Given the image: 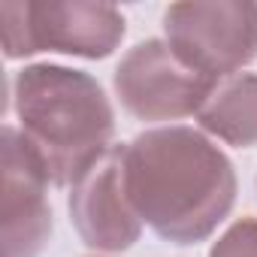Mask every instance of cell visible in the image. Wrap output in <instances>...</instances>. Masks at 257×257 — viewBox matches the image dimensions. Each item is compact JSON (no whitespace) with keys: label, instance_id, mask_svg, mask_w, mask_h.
I'll use <instances>...</instances> for the list:
<instances>
[{"label":"cell","instance_id":"1","mask_svg":"<svg viewBox=\"0 0 257 257\" xmlns=\"http://www.w3.org/2000/svg\"><path fill=\"white\" fill-rule=\"evenodd\" d=\"M127 194L164 242L209 239L236 203L233 161L194 127H155L124 146Z\"/></svg>","mask_w":257,"mask_h":257},{"label":"cell","instance_id":"2","mask_svg":"<svg viewBox=\"0 0 257 257\" xmlns=\"http://www.w3.org/2000/svg\"><path fill=\"white\" fill-rule=\"evenodd\" d=\"M19 131L43 161L55 188L73 185L112 149L115 109L85 70L31 64L13 76Z\"/></svg>","mask_w":257,"mask_h":257},{"label":"cell","instance_id":"3","mask_svg":"<svg viewBox=\"0 0 257 257\" xmlns=\"http://www.w3.org/2000/svg\"><path fill=\"white\" fill-rule=\"evenodd\" d=\"M0 19L4 55L10 61L31 58L37 52L100 61L109 58L127 34V22L118 7L91 0H7L0 7Z\"/></svg>","mask_w":257,"mask_h":257},{"label":"cell","instance_id":"4","mask_svg":"<svg viewBox=\"0 0 257 257\" xmlns=\"http://www.w3.org/2000/svg\"><path fill=\"white\" fill-rule=\"evenodd\" d=\"M170 49L212 82L239 76L257 58V4H173L164 10Z\"/></svg>","mask_w":257,"mask_h":257},{"label":"cell","instance_id":"5","mask_svg":"<svg viewBox=\"0 0 257 257\" xmlns=\"http://www.w3.org/2000/svg\"><path fill=\"white\" fill-rule=\"evenodd\" d=\"M121 106L140 121H179L197 115L218 82L191 70L167 40H143L112 73Z\"/></svg>","mask_w":257,"mask_h":257},{"label":"cell","instance_id":"6","mask_svg":"<svg viewBox=\"0 0 257 257\" xmlns=\"http://www.w3.org/2000/svg\"><path fill=\"white\" fill-rule=\"evenodd\" d=\"M70 221L79 239L106 254L127 251L143 233L124 182V146H112L70 185Z\"/></svg>","mask_w":257,"mask_h":257},{"label":"cell","instance_id":"7","mask_svg":"<svg viewBox=\"0 0 257 257\" xmlns=\"http://www.w3.org/2000/svg\"><path fill=\"white\" fill-rule=\"evenodd\" d=\"M49 173L19 127H4V257H40L52 236Z\"/></svg>","mask_w":257,"mask_h":257},{"label":"cell","instance_id":"8","mask_svg":"<svg viewBox=\"0 0 257 257\" xmlns=\"http://www.w3.org/2000/svg\"><path fill=\"white\" fill-rule=\"evenodd\" d=\"M197 121L206 134L218 137L227 146H257V76L239 73L221 79L197 112Z\"/></svg>","mask_w":257,"mask_h":257},{"label":"cell","instance_id":"9","mask_svg":"<svg viewBox=\"0 0 257 257\" xmlns=\"http://www.w3.org/2000/svg\"><path fill=\"white\" fill-rule=\"evenodd\" d=\"M209 257H257V218H239L218 236Z\"/></svg>","mask_w":257,"mask_h":257}]
</instances>
